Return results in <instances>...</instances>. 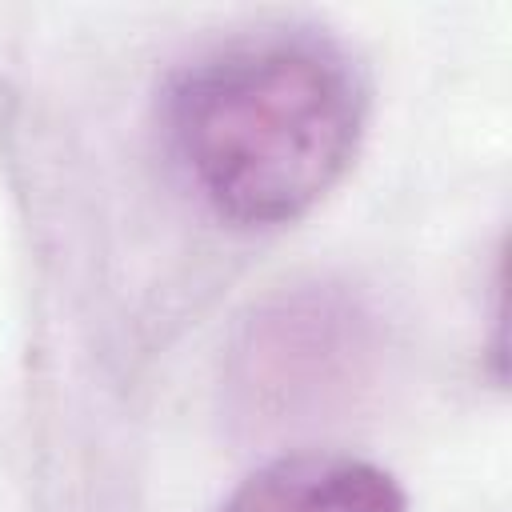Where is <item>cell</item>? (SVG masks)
<instances>
[{
  "mask_svg": "<svg viewBox=\"0 0 512 512\" xmlns=\"http://www.w3.org/2000/svg\"><path fill=\"white\" fill-rule=\"evenodd\" d=\"M164 124L176 164L216 216L280 228L352 168L368 84L316 28H260L196 56L168 88Z\"/></svg>",
  "mask_w": 512,
  "mask_h": 512,
  "instance_id": "obj_1",
  "label": "cell"
},
{
  "mask_svg": "<svg viewBox=\"0 0 512 512\" xmlns=\"http://www.w3.org/2000/svg\"><path fill=\"white\" fill-rule=\"evenodd\" d=\"M396 476L348 452H288L244 476L216 512H404Z\"/></svg>",
  "mask_w": 512,
  "mask_h": 512,
  "instance_id": "obj_2",
  "label": "cell"
}]
</instances>
